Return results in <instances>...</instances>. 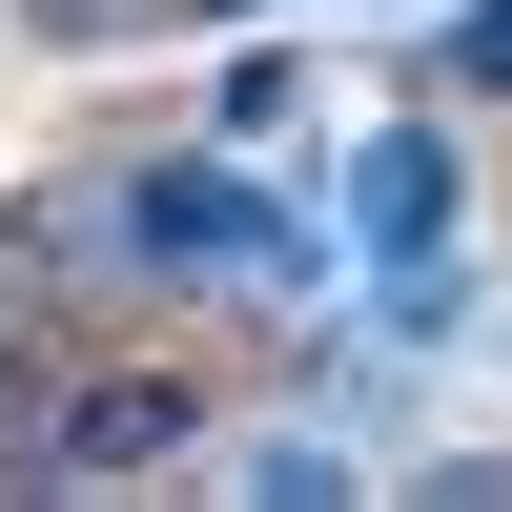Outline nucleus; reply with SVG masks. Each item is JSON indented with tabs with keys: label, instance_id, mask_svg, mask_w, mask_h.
<instances>
[{
	"label": "nucleus",
	"instance_id": "obj_7",
	"mask_svg": "<svg viewBox=\"0 0 512 512\" xmlns=\"http://www.w3.org/2000/svg\"><path fill=\"white\" fill-rule=\"evenodd\" d=\"M185 21H267V0H185Z\"/></svg>",
	"mask_w": 512,
	"mask_h": 512
},
{
	"label": "nucleus",
	"instance_id": "obj_5",
	"mask_svg": "<svg viewBox=\"0 0 512 512\" xmlns=\"http://www.w3.org/2000/svg\"><path fill=\"white\" fill-rule=\"evenodd\" d=\"M62 287H82V267H62V205H0V328H41Z\"/></svg>",
	"mask_w": 512,
	"mask_h": 512
},
{
	"label": "nucleus",
	"instance_id": "obj_6",
	"mask_svg": "<svg viewBox=\"0 0 512 512\" xmlns=\"http://www.w3.org/2000/svg\"><path fill=\"white\" fill-rule=\"evenodd\" d=\"M287 123H308V62L287 41H226V144H287Z\"/></svg>",
	"mask_w": 512,
	"mask_h": 512
},
{
	"label": "nucleus",
	"instance_id": "obj_4",
	"mask_svg": "<svg viewBox=\"0 0 512 512\" xmlns=\"http://www.w3.org/2000/svg\"><path fill=\"white\" fill-rule=\"evenodd\" d=\"M226 492H267V512H349V451H328V431H246Z\"/></svg>",
	"mask_w": 512,
	"mask_h": 512
},
{
	"label": "nucleus",
	"instance_id": "obj_3",
	"mask_svg": "<svg viewBox=\"0 0 512 512\" xmlns=\"http://www.w3.org/2000/svg\"><path fill=\"white\" fill-rule=\"evenodd\" d=\"M410 82H431V103H512V0H451Z\"/></svg>",
	"mask_w": 512,
	"mask_h": 512
},
{
	"label": "nucleus",
	"instance_id": "obj_1",
	"mask_svg": "<svg viewBox=\"0 0 512 512\" xmlns=\"http://www.w3.org/2000/svg\"><path fill=\"white\" fill-rule=\"evenodd\" d=\"M451 226H472V144H451V103L410 82V103L349 144V246H369V267H410V246H451Z\"/></svg>",
	"mask_w": 512,
	"mask_h": 512
},
{
	"label": "nucleus",
	"instance_id": "obj_2",
	"mask_svg": "<svg viewBox=\"0 0 512 512\" xmlns=\"http://www.w3.org/2000/svg\"><path fill=\"white\" fill-rule=\"evenodd\" d=\"M185 451H205V369H82L41 472H62V492H123V472H185Z\"/></svg>",
	"mask_w": 512,
	"mask_h": 512
}]
</instances>
